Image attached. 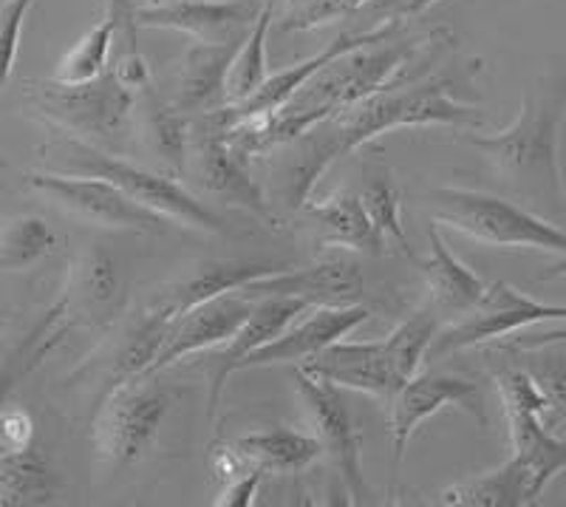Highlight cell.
<instances>
[{"label": "cell", "instance_id": "8fae6325", "mask_svg": "<svg viewBox=\"0 0 566 507\" xmlns=\"http://www.w3.org/2000/svg\"><path fill=\"white\" fill-rule=\"evenodd\" d=\"M457 405L462 412L488 428V405H484L482 389L473 380L457 377V374L417 372L391 400V434H394V459L402 463L413 431L431 420L433 414Z\"/></svg>", "mask_w": 566, "mask_h": 507}, {"label": "cell", "instance_id": "cb8c5ba5", "mask_svg": "<svg viewBox=\"0 0 566 507\" xmlns=\"http://www.w3.org/2000/svg\"><path fill=\"white\" fill-rule=\"evenodd\" d=\"M301 210L323 230V245L346 247V250L368 252V256H380L386 247V238L371 225L360 196L354 193L343 190L323 201L310 199Z\"/></svg>", "mask_w": 566, "mask_h": 507}, {"label": "cell", "instance_id": "4316f807", "mask_svg": "<svg viewBox=\"0 0 566 507\" xmlns=\"http://www.w3.org/2000/svg\"><path fill=\"white\" fill-rule=\"evenodd\" d=\"M154 85L136 91V134L142 145L154 154L156 159L170 165L174 170H181L187 159V125L181 120V111L174 105L161 103L154 94Z\"/></svg>", "mask_w": 566, "mask_h": 507}, {"label": "cell", "instance_id": "d4e9b609", "mask_svg": "<svg viewBox=\"0 0 566 507\" xmlns=\"http://www.w3.org/2000/svg\"><path fill=\"white\" fill-rule=\"evenodd\" d=\"M286 270V263L277 261H212L199 267L193 278L176 283L170 289V296L161 298V307H168L170 315H181L187 309L199 307V303L219 298L224 292H235V289L247 287L250 281L270 272Z\"/></svg>", "mask_w": 566, "mask_h": 507}, {"label": "cell", "instance_id": "52a82bcc", "mask_svg": "<svg viewBox=\"0 0 566 507\" xmlns=\"http://www.w3.org/2000/svg\"><path fill=\"white\" fill-rule=\"evenodd\" d=\"M168 414V392L148 374L111 385L94 417V454L105 470L128 468L148 454Z\"/></svg>", "mask_w": 566, "mask_h": 507}, {"label": "cell", "instance_id": "484cf974", "mask_svg": "<svg viewBox=\"0 0 566 507\" xmlns=\"http://www.w3.org/2000/svg\"><path fill=\"white\" fill-rule=\"evenodd\" d=\"M235 454L244 459L247 465H255L266 474V470H303L315 463L323 454L317 437L301 434L292 428H270V431H252L247 437L232 443Z\"/></svg>", "mask_w": 566, "mask_h": 507}, {"label": "cell", "instance_id": "74e56055", "mask_svg": "<svg viewBox=\"0 0 566 507\" xmlns=\"http://www.w3.org/2000/svg\"><path fill=\"white\" fill-rule=\"evenodd\" d=\"M34 0H0V91L7 89L20 49V32Z\"/></svg>", "mask_w": 566, "mask_h": 507}, {"label": "cell", "instance_id": "e0dca14e", "mask_svg": "<svg viewBox=\"0 0 566 507\" xmlns=\"http://www.w3.org/2000/svg\"><path fill=\"white\" fill-rule=\"evenodd\" d=\"M303 372L328 380L337 389H354V392L371 394L391 403L394 394L402 389L394 374L391 360L386 354V343H328L326 349L303 363Z\"/></svg>", "mask_w": 566, "mask_h": 507}, {"label": "cell", "instance_id": "60d3db41", "mask_svg": "<svg viewBox=\"0 0 566 507\" xmlns=\"http://www.w3.org/2000/svg\"><path fill=\"white\" fill-rule=\"evenodd\" d=\"M0 439H3V448H23V445H32V417H29L23 408H12V412L0 414Z\"/></svg>", "mask_w": 566, "mask_h": 507}, {"label": "cell", "instance_id": "ee69618b", "mask_svg": "<svg viewBox=\"0 0 566 507\" xmlns=\"http://www.w3.org/2000/svg\"><path fill=\"white\" fill-rule=\"evenodd\" d=\"M7 321H9L7 312H3V309H0V332H3V327H7Z\"/></svg>", "mask_w": 566, "mask_h": 507}, {"label": "cell", "instance_id": "603a6c76", "mask_svg": "<svg viewBox=\"0 0 566 507\" xmlns=\"http://www.w3.org/2000/svg\"><path fill=\"white\" fill-rule=\"evenodd\" d=\"M57 470L34 445L0 451V507L52 505L60 496Z\"/></svg>", "mask_w": 566, "mask_h": 507}, {"label": "cell", "instance_id": "f6af8a7d", "mask_svg": "<svg viewBox=\"0 0 566 507\" xmlns=\"http://www.w3.org/2000/svg\"><path fill=\"white\" fill-rule=\"evenodd\" d=\"M156 3H165V0H156Z\"/></svg>", "mask_w": 566, "mask_h": 507}, {"label": "cell", "instance_id": "7c38bea8", "mask_svg": "<svg viewBox=\"0 0 566 507\" xmlns=\"http://www.w3.org/2000/svg\"><path fill=\"white\" fill-rule=\"evenodd\" d=\"M264 0H165L134 9L136 29H174L196 43L239 40L255 23Z\"/></svg>", "mask_w": 566, "mask_h": 507}, {"label": "cell", "instance_id": "ab89813d", "mask_svg": "<svg viewBox=\"0 0 566 507\" xmlns=\"http://www.w3.org/2000/svg\"><path fill=\"white\" fill-rule=\"evenodd\" d=\"M538 346H566V323L555 329H538V332L522 329V332L502 338V343H499L502 352H524V349H538Z\"/></svg>", "mask_w": 566, "mask_h": 507}, {"label": "cell", "instance_id": "ba28073f", "mask_svg": "<svg viewBox=\"0 0 566 507\" xmlns=\"http://www.w3.org/2000/svg\"><path fill=\"white\" fill-rule=\"evenodd\" d=\"M553 321L566 323V303H541L510 287L507 281H493L484 289L482 301L470 309L468 315H462V321L433 338L428 354L444 358V354L502 341L507 334Z\"/></svg>", "mask_w": 566, "mask_h": 507}, {"label": "cell", "instance_id": "d590c367", "mask_svg": "<svg viewBox=\"0 0 566 507\" xmlns=\"http://www.w3.org/2000/svg\"><path fill=\"white\" fill-rule=\"evenodd\" d=\"M366 0H286L281 14V32H312L337 20L352 18Z\"/></svg>", "mask_w": 566, "mask_h": 507}, {"label": "cell", "instance_id": "9c48e42d", "mask_svg": "<svg viewBox=\"0 0 566 507\" xmlns=\"http://www.w3.org/2000/svg\"><path fill=\"white\" fill-rule=\"evenodd\" d=\"M295 389L303 412L315 425V437L321 443L323 454L328 456V463L335 465L337 476L343 479L352 499L357 505H368L374 494L366 485V476H363L360 431H357V423L348 412L340 389L328 383V380L306 374L303 369L295 372Z\"/></svg>", "mask_w": 566, "mask_h": 507}, {"label": "cell", "instance_id": "7a4b0ae2", "mask_svg": "<svg viewBox=\"0 0 566 507\" xmlns=\"http://www.w3.org/2000/svg\"><path fill=\"white\" fill-rule=\"evenodd\" d=\"M442 45V32L428 34V38H399V32H394L328 60L264 123L210 125L205 120L201 123L227 136L244 154H270L281 145H290L303 131L323 123L326 116L348 108L374 91L386 89L394 80L424 74L437 63Z\"/></svg>", "mask_w": 566, "mask_h": 507}, {"label": "cell", "instance_id": "5bb4252c", "mask_svg": "<svg viewBox=\"0 0 566 507\" xmlns=\"http://www.w3.org/2000/svg\"><path fill=\"white\" fill-rule=\"evenodd\" d=\"M252 303L255 301H250V298L241 296L239 289H235V292L210 298V301L176 315L170 321L165 343H161L159 354H156L148 377L159 374L161 369L174 366V363H179L187 354L207 352L212 346H224L232 334H235V329L247 321V315L252 312Z\"/></svg>", "mask_w": 566, "mask_h": 507}, {"label": "cell", "instance_id": "7bdbcfd3", "mask_svg": "<svg viewBox=\"0 0 566 507\" xmlns=\"http://www.w3.org/2000/svg\"><path fill=\"white\" fill-rule=\"evenodd\" d=\"M566 276V256H560V261H555L553 267H547V270L541 272L538 281H558V278Z\"/></svg>", "mask_w": 566, "mask_h": 507}, {"label": "cell", "instance_id": "1f68e13d", "mask_svg": "<svg viewBox=\"0 0 566 507\" xmlns=\"http://www.w3.org/2000/svg\"><path fill=\"white\" fill-rule=\"evenodd\" d=\"M65 296L80 298V307L91 315L108 312L119 298V270H116L114 258L103 247L85 250L71 270V283Z\"/></svg>", "mask_w": 566, "mask_h": 507}, {"label": "cell", "instance_id": "d6a6232c", "mask_svg": "<svg viewBox=\"0 0 566 507\" xmlns=\"http://www.w3.org/2000/svg\"><path fill=\"white\" fill-rule=\"evenodd\" d=\"M439 327H442V318H439L437 309L428 303V307L417 309L413 315H408L406 321L399 323L386 341V354L391 360L394 374L399 377V383L406 385L413 374L422 366L424 354L431 349L433 338L439 334Z\"/></svg>", "mask_w": 566, "mask_h": 507}, {"label": "cell", "instance_id": "277c9868", "mask_svg": "<svg viewBox=\"0 0 566 507\" xmlns=\"http://www.w3.org/2000/svg\"><path fill=\"white\" fill-rule=\"evenodd\" d=\"M45 154H49V165L54 167V174L97 176V179L119 187L136 205L148 207L161 219L176 221V225L190 227V230L227 232V221L221 219L219 213H212L210 207L196 201L193 193H187L179 182L154 174V170L134 165V162L116 159V156L105 154L103 148L91 145V142L60 131V139H54L45 148Z\"/></svg>", "mask_w": 566, "mask_h": 507}, {"label": "cell", "instance_id": "9a60e30c", "mask_svg": "<svg viewBox=\"0 0 566 507\" xmlns=\"http://www.w3.org/2000/svg\"><path fill=\"white\" fill-rule=\"evenodd\" d=\"M199 128L205 131L196 142L193 156L199 185L210 190L212 196H221L227 205L244 207L261 219H270L264 190L252 179L250 154H244L239 145H232L227 136L212 131L210 125L199 123Z\"/></svg>", "mask_w": 566, "mask_h": 507}, {"label": "cell", "instance_id": "2e32d148", "mask_svg": "<svg viewBox=\"0 0 566 507\" xmlns=\"http://www.w3.org/2000/svg\"><path fill=\"white\" fill-rule=\"evenodd\" d=\"M363 321H368L366 307H317L306 321H301L297 327H286L277 338H272L270 343H264L261 349H255L252 354H247L241 360L239 372L244 369H261V366H286V363H306L310 358H315L321 349H326L328 343L340 341L352 332L354 327H360Z\"/></svg>", "mask_w": 566, "mask_h": 507}, {"label": "cell", "instance_id": "d6986e66", "mask_svg": "<svg viewBox=\"0 0 566 507\" xmlns=\"http://www.w3.org/2000/svg\"><path fill=\"white\" fill-rule=\"evenodd\" d=\"M507 414L510 443H513V463L522 470L524 499L527 505L538 501L549 482L566 468V437H558L538 414L522 405L502 403Z\"/></svg>", "mask_w": 566, "mask_h": 507}, {"label": "cell", "instance_id": "7402d4cb", "mask_svg": "<svg viewBox=\"0 0 566 507\" xmlns=\"http://www.w3.org/2000/svg\"><path fill=\"white\" fill-rule=\"evenodd\" d=\"M428 241H431V256L419 267H422L424 283L431 289V307L444 315H468L470 309L482 301L488 283L448 250L437 225L428 230Z\"/></svg>", "mask_w": 566, "mask_h": 507}, {"label": "cell", "instance_id": "83f0119b", "mask_svg": "<svg viewBox=\"0 0 566 507\" xmlns=\"http://www.w3.org/2000/svg\"><path fill=\"white\" fill-rule=\"evenodd\" d=\"M281 0H264V7L258 12L255 23L247 32L244 43L239 45V52L232 58L230 71H227L224 83V96L227 105H235L241 100L252 94L258 85L264 83L270 74H266V34L272 29V20H275V9Z\"/></svg>", "mask_w": 566, "mask_h": 507}, {"label": "cell", "instance_id": "4dcf8cb0", "mask_svg": "<svg viewBox=\"0 0 566 507\" xmlns=\"http://www.w3.org/2000/svg\"><path fill=\"white\" fill-rule=\"evenodd\" d=\"M502 352V349H499ZM518 360V366L535 380L544 400H547V414L541 423L553 434L566 431V352L560 346H538L524 349V352H507ZM560 437V434H558Z\"/></svg>", "mask_w": 566, "mask_h": 507}, {"label": "cell", "instance_id": "f546056e", "mask_svg": "<svg viewBox=\"0 0 566 507\" xmlns=\"http://www.w3.org/2000/svg\"><path fill=\"white\" fill-rule=\"evenodd\" d=\"M57 232L40 216H14L0 225V270L27 272L52 256Z\"/></svg>", "mask_w": 566, "mask_h": 507}, {"label": "cell", "instance_id": "6da1fadb", "mask_svg": "<svg viewBox=\"0 0 566 507\" xmlns=\"http://www.w3.org/2000/svg\"><path fill=\"white\" fill-rule=\"evenodd\" d=\"M451 89V77L408 74L303 131L297 139L290 142L292 159L283 174L286 205L301 210L328 167L386 131L422 128V125H451V128L484 125L482 111L457 100Z\"/></svg>", "mask_w": 566, "mask_h": 507}, {"label": "cell", "instance_id": "f1b7e54d", "mask_svg": "<svg viewBox=\"0 0 566 507\" xmlns=\"http://www.w3.org/2000/svg\"><path fill=\"white\" fill-rule=\"evenodd\" d=\"M442 505L448 507H522L527 505L524 499V482L522 470L510 456L507 463L499 465L495 470L473 479H464L442 490Z\"/></svg>", "mask_w": 566, "mask_h": 507}, {"label": "cell", "instance_id": "30bf717a", "mask_svg": "<svg viewBox=\"0 0 566 507\" xmlns=\"http://www.w3.org/2000/svg\"><path fill=\"white\" fill-rule=\"evenodd\" d=\"M27 185L71 213L74 219L88 221L105 230H130V232H161L168 219L156 216L148 207L136 205L119 187L97 176L74 174H29Z\"/></svg>", "mask_w": 566, "mask_h": 507}, {"label": "cell", "instance_id": "44dd1931", "mask_svg": "<svg viewBox=\"0 0 566 507\" xmlns=\"http://www.w3.org/2000/svg\"><path fill=\"white\" fill-rule=\"evenodd\" d=\"M71 332V301L63 296L45 309L43 315L20 334L9 346V352L0 358V414L7 412L9 397L18 392V385L43 366V360L65 341Z\"/></svg>", "mask_w": 566, "mask_h": 507}, {"label": "cell", "instance_id": "ac0fdd59", "mask_svg": "<svg viewBox=\"0 0 566 507\" xmlns=\"http://www.w3.org/2000/svg\"><path fill=\"white\" fill-rule=\"evenodd\" d=\"M303 309H306V303L295 301V298H258L252 303V312L247 315V321L235 329V334L224 343V349L216 358V369H212L210 377V405H207L210 420H216L227 380L239 372L241 360L264 346V343H270L272 338H277L301 315Z\"/></svg>", "mask_w": 566, "mask_h": 507}, {"label": "cell", "instance_id": "8992f818", "mask_svg": "<svg viewBox=\"0 0 566 507\" xmlns=\"http://www.w3.org/2000/svg\"><path fill=\"white\" fill-rule=\"evenodd\" d=\"M34 108L52 123L54 131L97 145L103 139H116L134 114L136 91H130L114 71H105L103 77L91 83H57V80H40L27 91Z\"/></svg>", "mask_w": 566, "mask_h": 507}, {"label": "cell", "instance_id": "e575fe53", "mask_svg": "<svg viewBox=\"0 0 566 507\" xmlns=\"http://www.w3.org/2000/svg\"><path fill=\"white\" fill-rule=\"evenodd\" d=\"M360 201L363 207H366L371 225L377 227V232H380L382 238H397L402 252H406V256H413L411 245H408L406 238V227H402V219H399V187L394 185V179L386 170H377V174L366 176Z\"/></svg>", "mask_w": 566, "mask_h": 507}, {"label": "cell", "instance_id": "ffe728a7", "mask_svg": "<svg viewBox=\"0 0 566 507\" xmlns=\"http://www.w3.org/2000/svg\"><path fill=\"white\" fill-rule=\"evenodd\" d=\"M244 38L227 40V43H196L193 40V45L181 54L179 71H176V111L210 114V111L227 105V71H230L232 58Z\"/></svg>", "mask_w": 566, "mask_h": 507}, {"label": "cell", "instance_id": "b9f144b4", "mask_svg": "<svg viewBox=\"0 0 566 507\" xmlns=\"http://www.w3.org/2000/svg\"><path fill=\"white\" fill-rule=\"evenodd\" d=\"M114 74L128 85L130 91H142L150 85V69L145 58L139 54V45H125L123 58L116 63Z\"/></svg>", "mask_w": 566, "mask_h": 507}, {"label": "cell", "instance_id": "3957f363", "mask_svg": "<svg viewBox=\"0 0 566 507\" xmlns=\"http://www.w3.org/2000/svg\"><path fill=\"white\" fill-rule=\"evenodd\" d=\"M566 114V80L560 74L541 77L527 91L522 114L499 134H468L464 145L484 156L513 196L535 210L564 213L558 142Z\"/></svg>", "mask_w": 566, "mask_h": 507}, {"label": "cell", "instance_id": "836d02e7", "mask_svg": "<svg viewBox=\"0 0 566 507\" xmlns=\"http://www.w3.org/2000/svg\"><path fill=\"white\" fill-rule=\"evenodd\" d=\"M116 32H119V20L108 12L105 20H99L97 27H91L88 32L60 58L54 80H57V83L77 85L103 77L105 71H108L105 65H108V54L111 45H114Z\"/></svg>", "mask_w": 566, "mask_h": 507}, {"label": "cell", "instance_id": "f35d334b", "mask_svg": "<svg viewBox=\"0 0 566 507\" xmlns=\"http://www.w3.org/2000/svg\"><path fill=\"white\" fill-rule=\"evenodd\" d=\"M261 479H264V470L255 468V465H250L244 474L232 476V479L227 482L224 490H221L219 499H216V505H221V507H250L252 501H255V494H258V485H261Z\"/></svg>", "mask_w": 566, "mask_h": 507}, {"label": "cell", "instance_id": "5b68a950", "mask_svg": "<svg viewBox=\"0 0 566 507\" xmlns=\"http://www.w3.org/2000/svg\"><path fill=\"white\" fill-rule=\"evenodd\" d=\"M433 225H444L488 247H524L566 256V230L549 225L527 207L490 193L439 187L431 193Z\"/></svg>", "mask_w": 566, "mask_h": 507}, {"label": "cell", "instance_id": "8d00e7d4", "mask_svg": "<svg viewBox=\"0 0 566 507\" xmlns=\"http://www.w3.org/2000/svg\"><path fill=\"white\" fill-rule=\"evenodd\" d=\"M442 0H366L352 14L354 32H374L382 27H402L408 20L419 18Z\"/></svg>", "mask_w": 566, "mask_h": 507}, {"label": "cell", "instance_id": "4fadbf2b", "mask_svg": "<svg viewBox=\"0 0 566 507\" xmlns=\"http://www.w3.org/2000/svg\"><path fill=\"white\" fill-rule=\"evenodd\" d=\"M363 272L352 258H328L306 270H277L241 287L250 301L258 298H295L306 307H352L363 298Z\"/></svg>", "mask_w": 566, "mask_h": 507}]
</instances>
